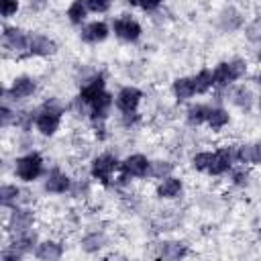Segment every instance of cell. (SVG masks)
Here are the masks:
<instances>
[{"label": "cell", "instance_id": "cell-3", "mask_svg": "<svg viewBox=\"0 0 261 261\" xmlns=\"http://www.w3.org/2000/svg\"><path fill=\"white\" fill-rule=\"evenodd\" d=\"M14 169H16V175H18L20 179L33 181V179H37V177L41 175V171H43V159H41L39 153H29V155L16 159V167H14Z\"/></svg>", "mask_w": 261, "mask_h": 261}, {"label": "cell", "instance_id": "cell-1", "mask_svg": "<svg viewBox=\"0 0 261 261\" xmlns=\"http://www.w3.org/2000/svg\"><path fill=\"white\" fill-rule=\"evenodd\" d=\"M239 159L237 157V151L232 147H222L220 151H204V153H198L194 155V167L200 169V171H206V173H212V175H220L224 171L230 169L232 161Z\"/></svg>", "mask_w": 261, "mask_h": 261}, {"label": "cell", "instance_id": "cell-28", "mask_svg": "<svg viewBox=\"0 0 261 261\" xmlns=\"http://www.w3.org/2000/svg\"><path fill=\"white\" fill-rule=\"evenodd\" d=\"M167 249H169V251H163V257H171V259H173V257H179V255L186 253V249H184L181 245H177V243H169Z\"/></svg>", "mask_w": 261, "mask_h": 261}, {"label": "cell", "instance_id": "cell-20", "mask_svg": "<svg viewBox=\"0 0 261 261\" xmlns=\"http://www.w3.org/2000/svg\"><path fill=\"white\" fill-rule=\"evenodd\" d=\"M86 10H88V4L86 0H73L67 8V18L73 22V24H82L84 18H86Z\"/></svg>", "mask_w": 261, "mask_h": 261}, {"label": "cell", "instance_id": "cell-29", "mask_svg": "<svg viewBox=\"0 0 261 261\" xmlns=\"http://www.w3.org/2000/svg\"><path fill=\"white\" fill-rule=\"evenodd\" d=\"M130 4H135L143 10H155L161 4V0H130Z\"/></svg>", "mask_w": 261, "mask_h": 261}, {"label": "cell", "instance_id": "cell-6", "mask_svg": "<svg viewBox=\"0 0 261 261\" xmlns=\"http://www.w3.org/2000/svg\"><path fill=\"white\" fill-rule=\"evenodd\" d=\"M112 27H114L116 37H120L122 41H137L141 37V24L135 18H130L128 14L118 16Z\"/></svg>", "mask_w": 261, "mask_h": 261}, {"label": "cell", "instance_id": "cell-12", "mask_svg": "<svg viewBox=\"0 0 261 261\" xmlns=\"http://www.w3.org/2000/svg\"><path fill=\"white\" fill-rule=\"evenodd\" d=\"M106 37H108V27H106V22H102V20L90 22V24L82 31V39L88 41V43H98V41H104Z\"/></svg>", "mask_w": 261, "mask_h": 261}, {"label": "cell", "instance_id": "cell-14", "mask_svg": "<svg viewBox=\"0 0 261 261\" xmlns=\"http://www.w3.org/2000/svg\"><path fill=\"white\" fill-rule=\"evenodd\" d=\"M104 92V80H102V75H96V77H92L88 84H84V88H82V92H80V100L84 102V104H88V102H92L98 94H102Z\"/></svg>", "mask_w": 261, "mask_h": 261}, {"label": "cell", "instance_id": "cell-27", "mask_svg": "<svg viewBox=\"0 0 261 261\" xmlns=\"http://www.w3.org/2000/svg\"><path fill=\"white\" fill-rule=\"evenodd\" d=\"M18 10V0H2V14L8 18Z\"/></svg>", "mask_w": 261, "mask_h": 261}, {"label": "cell", "instance_id": "cell-2", "mask_svg": "<svg viewBox=\"0 0 261 261\" xmlns=\"http://www.w3.org/2000/svg\"><path fill=\"white\" fill-rule=\"evenodd\" d=\"M247 71V63L241 61V59H234V61H228V63H218L216 69L212 71V80H214V86L222 88V86H228L230 82L243 77Z\"/></svg>", "mask_w": 261, "mask_h": 261}, {"label": "cell", "instance_id": "cell-30", "mask_svg": "<svg viewBox=\"0 0 261 261\" xmlns=\"http://www.w3.org/2000/svg\"><path fill=\"white\" fill-rule=\"evenodd\" d=\"M169 171H171V165H169V163H161V161L155 163V167L151 169V173L157 175V177H159V175H167Z\"/></svg>", "mask_w": 261, "mask_h": 261}, {"label": "cell", "instance_id": "cell-10", "mask_svg": "<svg viewBox=\"0 0 261 261\" xmlns=\"http://www.w3.org/2000/svg\"><path fill=\"white\" fill-rule=\"evenodd\" d=\"M86 106L90 108V114H92L94 118L102 120V118L108 114L110 106H112V96H110L108 92H102V94H98V96H96L92 102H88Z\"/></svg>", "mask_w": 261, "mask_h": 261}, {"label": "cell", "instance_id": "cell-18", "mask_svg": "<svg viewBox=\"0 0 261 261\" xmlns=\"http://www.w3.org/2000/svg\"><path fill=\"white\" fill-rule=\"evenodd\" d=\"M173 94L177 100H188L190 96H194V82L192 77H177L173 82Z\"/></svg>", "mask_w": 261, "mask_h": 261}, {"label": "cell", "instance_id": "cell-17", "mask_svg": "<svg viewBox=\"0 0 261 261\" xmlns=\"http://www.w3.org/2000/svg\"><path fill=\"white\" fill-rule=\"evenodd\" d=\"M237 157L239 161H245V163H261V143L241 147L237 151Z\"/></svg>", "mask_w": 261, "mask_h": 261}, {"label": "cell", "instance_id": "cell-21", "mask_svg": "<svg viewBox=\"0 0 261 261\" xmlns=\"http://www.w3.org/2000/svg\"><path fill=\"white\" fill-rule=\"evenodd\" d=\"M192 82H194V92H196V94H206V92L214 86L212 73H210L208 69H202L196 77H192Z\"/></svg>", "mask_w": 261, "mask_h": 261}, {"label": "cell", "instance_id": "cell-19", "mask_svg": "<svg viewBox=\"0 0 261 261\" xmlns=\"http://www.w3.org/2000/svg\"><path fill=\"white\" fill-rule=\"evenodd\" d=\"M33 222V214L29 210H14L12 212V218H10V228L12 230H18V232H24Z\"/></svg>", "mask_w": 261, "mask_h": 261}, {"label": "cell", "instance_id": "cell-11", "mask_svg": "<svg viewBox=\"0 0 261 261\" xmlns=\"http://www.w3.org/2000/svg\"><path fill=\"white\" fill-rule=\"evenodd\" d=\"M29 51L33 55H51L55 53V43L43 35H29Z\"/></svg>", "mask_w": 261, "mask_h": 261}, {"label": "cell", "instance_id": "cell-24", "mask_svg": "<svg viewBox=\"0 0 261 261\" xmlns=\"http://www.w3.org/2000/svg\"><path fill=\"white\" fill-rule=\"evenodd\" d=\"M208 112H210V108L204 106V104H194V106H190V108H188V120H190V124H202V122H206Z\"/></svg>", "mask_w": 261, "mask_h": 261}, {"label": "cell", "instance_id": "cell-26", "mask_svg": "<svg viewBox=\"0 0 261 261\" xmlns=\"http://www.w3.org/2000/svg\"><path fill=\"white\" fill-rule=\"evenodd\" d=\"M110 2L112 0H86L88 10H92V12H106L110 8Z\"/></svg>", "mask_w": 261, "mask_h": 261}, {"label": "cell", "instance_id": "cell-13", "mask_svg": "<svg viewBox=\"0 0 261 261\" xmlns=\"http://www.w3.org/2000/svg\"><path fill=\"white\" fill-rule=\"evenodd\" d=\"M33 92H35V82H33L31 77H27V75L16 77V80L12 82V86H10V96H12L14 100L27 98V96H31Z\"/></svg>", "mask_w": 261, "mask_h": 261}, {"label": "cell", "instance_id": "cell-7", "mask_svg": "<svg viewBox=\"0 0 261 261\" xmlns=\"http://www.w3.org/2000/svg\"><path fill=\"white\" fill-rule=\"evenodd\" d=\"M141 96H143L141 90H137V88H133V86L122 88V90L118 92V96H116V106H118V110L124 112V114H133V112L137 110L139 102H141Z\"/></svg>", "mask_w": 261, "mask_h": 261}, {"label": "cell", "instance_id": "cell-4", "mask_svg": "<svg viewBox=\"0 0 261 261\" xmlns=\"http://www.w3.org/2000/svg\"><path fill=\"white\" fill-rule=\"evenodd\" d=\"M59 122H61V110L59 108H53V106H45L37 114V118H35L37 130L41 135H53L59 128Z\"/></svg>", "mask_w": 261, "mask_h": 261}, {"label": "cell", "instance_id": "cell-5", "mask_svg": "<svg viewBox=\"0 0 261 261\" xmlns=\"http://www.w3.org/2000/svg\"><path fill=\"white\" fill-rule=\"evenodd\" d=\"M118 165H120V163L116 161L114 155L104 153V155H100V157H96V159L92 161V175H94L96 179H100L102 184H108L110 177H112V173L118 169Z\"/></svg>", "mask_w": 261, "mask_h": 261}, {"label": "cell", "instance_id": "cell-32", "mask_svg": "<svg viewBox=\"0 0 261 261\" xmlns=\"http://www.w3.org/2000/svg\"><path fill=\"white\" fill-rule=\"evenodd\" d=\"M259 59H261V51H259Z\"/></svg>", "mask_w": 261, "mask_h": 261}, {"label": "cell", "instance_id": "cell-16", "mask_svg": "<svg viewBox=\"0 0 261 261\" xmlns=\"http://www.w3.org/2000/svg\"><path fill=\"white\" fill-rule=\"evenodd\" d=\"M179 192H181V179L177 177H165L157 188L159 198H175L179 196Z\"/></svg>", "mask_w": 261, "mask_h": 261}, {"label": "cell", "instance_id": "cell-25", "mask_svg": "<svg viewBox=\"0 0 261 261\" xmlns=\"http://www.w3.org/2000/svg\"><path fill=\"white\" fill-rule=\"evenodd\" d=\"M18 194H20V190H18L16 186H2V190H0V200H2L4 206H10V204H16Z\"/></svg>", "mask_w": 261, "mask_h": 261}, {"label": "cell", "instance_id": "cell-15", "mask_svg": "<svg viewBox=\"0 0 261 261\" xmlns=\"http://www.w3.org/2000/svg\"><path fill=\"white\" fill-rule=\"evenodd\" d=\"M45 188L49 190V192H55V194H63L67 188H69V177L65 175V173H61V171H53V173H49V177H47V181H45Z\"/></svg>", "mask_w": 261, "mask_h": 261}, {"label": "cell", "instance_id": "cell-8", "mask_svg": "<svg viewBox=\"0 0 261 261\" xmlns=\"http://www.w3.org/2000/svg\"><path fill=\"white\" fill-rule=\"evenodd\" d=\"M149 167L151 163L147 161L145 155H130L126 157L122 163H120V169L124 175H130V177H143L149 173Z\"/></svg>", "mask_w": 261, "mask_h": 261}, {"label": "cell", "instance_id": "cell-23", "mask_svg": "<svg viewBox=\"0 0 261 261\" xmlns=\"http://www.w3.org/2000/svg\"><path fill=\"white\" fill-rule=\"evenodd\" d=\"M206 122H208V126H210V128L218 130V128H222V126L228 122V112H226V110H222V108H210Z\"/></svg>", "mask_w": 261, "mask_h": 261}, {"label": "cell", "instance_id": "cell-22", "mask_svg": "<svg viewBox=\"0 0 261 261\" xmlns=\"http://www.w3.org/2000/svg\"><path fill=\"white\" fill-rule=\"evenodd\" d=\"M37 257L39 259H59L61 257V245H57V243H53V241H45V243H41L39 245V249H37Z\"/></svg>", "mask_w": 261, "mask_h": 261}, {"label": "cell", "instance_id": "cell-9", "mask_svg": "<svg viewBox=\"0 0 261 261\" xmlns=\"http://www.w3.org/2000/svg\"><path fill=\"white\" fill-rule=\"evenodd\" d=\"M2 39H4V47L6 49H12V51L29 49V35H24L18 29H4Z\"/></svg>", "mask_w": 261, "mask_h": 261}, {"label": "cell", "instance_id": "cell-31", "mask_svg": "<svg viewBox=\"0 0 261 261\" xmlns=\"http://www.w3.org/2000/svg\"><path fill=\"white\" fill-rule=\"evenodd\" d=\"M259 84H261V73H259Z\"/></svg>", "mask_w": 261, "mask_h": 261}]
</instances>
